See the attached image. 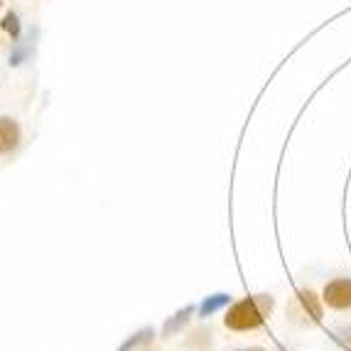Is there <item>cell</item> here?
<instances>
[{"mask_svg":"<svg viewBox=\"0 0 351 351\" xmlns=\"http://www.w3.org/2000/svg\"><path fill=\"white\" fill-rule=\"evenodd\" d=\"M236 351H268L263 346H243V349H236Z\"/></svg>","mask_w":351,"mask_h":351,"instance_id":"10","label":"cell"},{"mask_svg":"<svg viewBox=\"0 0 351 351\" xmlns=\"http://www.w3.org/2000/svg\"><path fill=\"white\" fill-rule=\"evenodd\" d=\"M322 298H317L315 290L302 287L293 295L290 304H287V317L290 322L298 327H315L322 322Z\"/></svg>","mask_w":351,"mask_h":351,"instance_id":"2","label":"cell"},{"mask_svg":"<svg viewBox=\"0 0 351 351\" xmlns=\"http://www.w3.org/2000/svg\"><path fill=\"white\" fill-rule=\"evenodd\" d=\"M228 302H231V298H228V295H211V298H206L204 302L199 304V317L214 315L219 307H223V304H228Z\"/></svg>","mask_w":351,"mask_h":351,"instance_id":"7","label":"cell"},{"mask_svg":"<svg viewBox=\"0 0 351 351\" xmlns=\"http://www.w3.org/2000/svg\"><path fill=\"white\" fill-rule=\"evenodd\" d=\"M322 300L332 310H349L351 307V278H334L324 285Z\"/></svg>","mask_w":351,"mask_h":351,"instance_id":"3","label":"cell"},{"mask_svg":"<svg viewBox=\"0 0 351 351\" xmlns=\"http://www.w3.org/2000/svg\"><path fill=\"white\" fill-rule=\"evenodd\" d=\"M0 25H3V29H5L12 40H18V37H20V20H18V15H15V12H8Z\"/></svg>","mask_w":351,"mask_h":351,"instance_id":"8","label":"cell"},{"mask_svg":"<svg viewBox=\"0 0 351 351\" xmlns=\"http://www.w3.org/2000/svg\"><path fill=\"white\" fill-rule=\"evenodd\" d=\"M339 341L346 346V349L351 351V327H349V329H344V332H339Z\"/></svg>","mask_w":351,"mask_h":351,"instance_id":"9","label":"cell"},{"mask_svg":"<svg viewBox=\"0 0 351 351\" xmlns=\"http://www.w3.org/2000/svg\"><path fill=\"white\" fill-rule=\"evenodd\" d=\"M276 310V298L273 295H251L239 302H234L223 315V324L231 332H251L265 324L270 315Z\"/></svg>","mask_w":351,"mask_h":351,"instance_id":"1","label":"cell"},{"mask_svg":"<svg viewBox=\"0 0 351 351\" xmlns=\"http://www.w3.org/2000/svg\"><path fill=\"white\" fill-rule=\"evenodd\" d=\"M194 312H197V307H194V304H189V307H182V310H177L175 315H172L170 319L165 322V327H162V337H172V334L182 332V329H184L189 322H192Z\"/></svg>","mask_w":351,"mask_h":351,"instance_id":"5","label":"cell"},{"mask_svg":"<svg viewBox=\"0 0 351 351\" xmlns=\"http://www.w3.org/2000/svg\"><path fill=\"white\" fill-rule=\"evenodd\" d=\"M20 145V125L10 116H0V155H10Z\"/></svg>","mask_w":351,"mask_h":351,"instance_id":"4","label":"cell"},{"mask_svg":"<svg viewBox=\"0 0 351 351\" xmlns=\"http://www.w3.org/2000/svg\"><path fill=\"white\" fill-rule=\"evenodd\" d=\"M152 339H155V332H152L150 327L138 329V332L130 334L128 339H125L123 344L118 346L116 351H135V349H141V346H145V344H152Z\"/></svg>","mask_w":351,"mask_h":351,"instance_id":"6","label":"cell"}]
</instances>
